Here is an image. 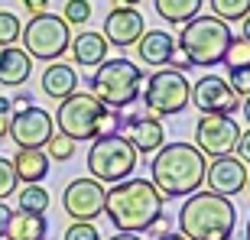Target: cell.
<instances>
[{
  "mask_svg": "<svg viewBox=\"0 0 250 240\" xmlns=\"http://www.w3.org/2000/svg\"><path fill=\"white\" fill-rule=\"evenodd\" d=\"M166 198L156 192L149 179H124L104 188V214L121 234H143L163 221Z\"/></svg>",
  "mask_w": 250,
  "mask_h": 240,
  "instance_id": "6da1fadb",
  "label": "cell"
},
{
  "mask_svg": "<svg viewBox=\"0 0 250 240\" xmlns=\"http://www.w3.org/2000/svg\"><path fill=\"white\" fill-rule=\"evenodd\" d=\"M205 169H208V159L198 153V146L176 140V143H163L153 153L149 182L156 185L163 198H182V195H195L205 185Z\"/></svg>",
  "mask_w": 250,
  "mask_h": 240,
  "instance_id": "7a4b0ae2",
  "label": "cell"
},
{
  "mask_svg": "<svg viewBox=\"0 0 250 240\" xmlns=\"http://www.w3.org/2000/svg\"><path fill=\"white\" fill-rule=\"evenodd\" d=\"M237 208L231 198L211 192H195L179 208V234L188 240H231Z\"/></svg>",
  "mask_w": 250,
  "mask_h": 240,
  "instance_id": "3957f363",
  "label": "cell"
},
{
  "mask_svg": "<svg viewBox=\"0 0 250 240\" xmlns=\"http://www.w3.org/2000/svg\"><path fill=\"white\" fill-rule=\"evenodd\" d=\"M231 26L228 23H221L218 17H198L188 20L186 26H182V33H179L176 46L179 52L186 56L188 65H198V68H211V65L224 62V52H228V46H231Z\"/></svg>",
  "mask_w": 250,
  "mask_h": 240,
  "instance_id": "277c9868",
  "label": "cell"
},
{
  "mask_svg": "<svg viewBox=\"0 0 250 240\" xmlns=\"http://www.w3.org/2000/svg\"><path fill=\"white\" fill-rule=\"evenodd\" d=\"M146 81L137 62L130 59H104L91 75V88L88 91L111 111H124L140 98V84Z\"/></svg>",
  "mask_w": 250,
  "mask_h": 240,
  "instance_id": "5b68a950",
  "label": "cell"
},
{
  "mask_svg": "<svg viewBox=\"0 0 250 240\" xmlns=\"http://www.w3.org/2000/svg\"><path fill=\"white\" fill-rule=\"evenodd\" d=\"M137 162H140V153L130 146V140L124 133L98 137L88 146V172L101 185H117L124 179H130Z\"/></svg>",
  "mask_w": 250,
  "mask_h": 240,
  "instance_id": "8992f818",
  "label": "cell"
},
{
  "mask_svg": "<svg viewBox=\"0 0 250 240\" xmlns=\"http://www.w3.org/2000/svg\"><path fill=\"white\" fill-rule=\"evenodd\" d=\"M23 39V52L29 59H39V62H56L68 52L72 46V26L65 23L56 13H39L23 26L20 33Z\"/></svg>",
  "mask_w": 250,
  "mask_h": 240,
  "instance_id": "52a82bcc",
  "label": "cell"
},
{
  "mask_svg": "<svg viewBox=\"0 0 250 240\" xmlns=\"http://www.w3.org/2000/svg\"><path fill=\"white\" fill-rule=\"evenodd\" d=\"M143 104L153 117H172L192 104V84L176 68H156L143 81Z\"/></svg>",
  "mask_w": 250,
  "mask_h": 240,
  "instance_id": "ba28073f",
  "label": "cell"
},
{
  "mask_svg": "<svg viewBox=\"0 0 250 240\" xmlns=\"http://www.w3.org/2000/svg\"><path fill=\"white\" fill-rule=\"evenodd\" d=\"M104 111H107V107H104L91 91H75V94H68L65 101H59L52 123L59 127L62 137L75 140V143L98 140V123H101Z\"/></svg>",
  "mask_w": 250,
  "mask_h": 240,
  "instance_id": "9c48e42d",
  "label": "cell"
},
{
  "mask_svg": "<svg viewBox=\"0 0 250 240\" xmlns=\"http://www.w3.org/2000/svg\"><path fill=\"white\" fill-rule=\"evenodd\" d=\"M241 140V127L234 117H221V114H202L195 123V146L202 156H234Z\"/></svg>",
  "mask_w": 250,
  "mask_h": 240,
  "instance_id": "30bf717a",
  "label": "cell"
},
{
  "mask_svg": "<svg viewBox=\"0 0 250 240\" xmlns=\"http://www.w3.org/2000/svg\"><path fill=\"white\" fill-rule=\"evenodd\" d=\"M62 208L72 221L94 224V218L104 214V185L88 179V176L72 179L62 192Z\"/></svg>",
  "mask_w": 250,
  "mask_h": 240,
  "instance_id": "8fae6325",
  "label": "cell"
},
{
  "mask_svg": "<svg viewBox=\"0 0 250 240\" xmlns=\"http://www.w3.org/2000/svg\"><path fill=\"white\" fill-rule=\"evenodd\" d=\"M52 133H56L52 114L36 107V104L26 107V111H17L10 117V140H13L20 149H42Z\"/></svg>",
  "mask_w": 250,
  "mask_h": 240,
  "instance_id": "7c38bea8",
  "label": "cell"
},
{
  "mask_svg": "<svg viewBox=\"0 0 250 240\" xmlns=\"http://www.w3.org/2000/svg\"><path fill=\"white\" fill-rule=\"evenodd\" d=\"M192 104L202 114H221V117H231L234 111H241V98L218 75H202L192 84Z\"/></svg>",
  "mask_w": 250,
  "mask_h": 240,
  "instance_id": "4fadbf2b",
  "label": "cell"
},
{
  "mask_svg": "<svg viewBox=\"0 0 250 240\" xmlns=\"http://www.w3.org/2000/svg\"><path fill=\"white\" fill-rule=\"evenodd\" d=\"M143 33H146V26H143V13H140L137 7H114L111 13L104 17L101 36L107 39V46L130 49V46L140 42Z\"/></svg>",
  "mask_w": 250,
  "mask_h": 240,
  "instance_id": "5bb4252c",
  "label": "cell"
},
{
  "mask_svg": "<svg viewBox=\"0 0 250 240\" xmlns=\"http://www.w3.org/2000/svg\"><path fill=\"white\" fill-rule=\"evenodd\" d=\"M247 166H244L237 156H218L208 162L205 169V185L211 195H221V198H231V195L244 192L247 185Z\"/></svg>",
  "mask_w": 250,
  "mask_h": 240,
  "instance_id": "9a60e30c",
  "label": "cell"
},
{
  "mask_svg": "<svg viewBox=\"0 0 250 240\" xmlns=\"http://www.w3.org/2000/svg\"><path fill=\"white\" fill-rule=\"evenodd\" d=\"M124 137L130 140V146L137 149L140 156H146V153H156L166 143V130H163L159 117H153V114H130L124 120Z\"/></svg>",
  "mask_w": 250,
  "mask_h": 240,
  "instance_id": "2e32d148",
  "label": "cell"
},
{
  "mask_svg": "<svg viewBox=\"0 0 250 240\" xmlns=\"http://www.w3.org/2000/svg\"><path fill=\"white\" fill-rule=\"evenodd\" d=\"M172 56H176V39H172V33H166V29H149V33H143V36H140V42H137V59L143 65H153V68H169Z\"/></svg>",
  "mask_w": 250,
  "mask_h": 240,
  "instance_id": "e0dca14e",
  "label": "cell"
},
{
  "mask_svg": "<svg viewBox=\"0 0 250 240\" xmlns=\"http://www.w3.org/2000/svg\"><path fill=\"white\" fill-rule=\"evenodd\" d=\"M39 84H42V94H46V98H52V101H65V98L75 94V88H78V75H75L72 65L49 62L46 72H42V78H39Z\"/></svg>",
  "mask_w": 250,
  "mask_h": 240,
  "instance_id": "ac0fdd59",
  "label": "cell"
},
{
  "mask_svg": "<svg viewBox=\"0 0 250 240\" xmlns=\"http://www.w3.org/2000/svg\"><path fill=\"white\" fill-rule=\"evenodd\" d=\"M10 166H13L17 182H23V185H39L49 176V156L42 149H17Z\"/></svg>",
  "mask_w": 250,
  "mask_h": 240,
  "instance_id": "d6986e66",
  "label": "cell"
},
{
  "mask_svg": "<svg viewBox=\"0 0 250 240\" xmlns=\"http://www.w3.org/2000/svg\"><path fill=\"white\" fill-rule=\"evenodd\" d=\"M33 75V59L17 46L0 49V84H10V88H20V84L29 81Z\"/></svg>",
  "mask_w": 250,
  "mask_h": 240,
  "instance_id": "ffe728a7",
  "label": "cell"
},
{
  "mask_svg": "<svg viewBox=\"0 0 250 240\" xmlns=\"http://www.w3.org/2000/svg\"><path fill=\"white\" fill-rule=\"evenodd\" d=\"M72 59L78 65H84V68H98V65L107 59V39L101 36V33H75L72 36Z\"/></svg>",
  "mask_w": 250,
  "mask_h": 240,
  "instance_id": "44dd1931",
  "label": "cell"
},
{
  "mask_svg": "<svg viewBox=\"0 0 250 240\" xmlns=\"http://www.w3.org/2000/svg\"><path fill=\"white\" fill-rule=\"evenodd\" d=\"M49 221L46 214H26V211H13L7 224V240H46Z\"/></svg>",
  "mask_w": 250,
  "mask_h": 240,
  "instance_id": "7402d4cb",
  "label": "cell"
},
{
  "mask_svg": "<svg viewBox=\"0 0 250 240\" xmlns=\"http://www.w3.org/2000/svg\"><path fill=\"white\" fill-rule=\"evenodd\" d=\"M205 0H153V7H156V13L166 23H172V26H186L188 20L198 17V10H202Z\"/></svg>",
  "mask_w": 250,
  "mask_h": 240,
  "instance_id": "603a6c76",
  "label": "cell"
},
{
  "mask_svg": "<svg viewBox=\"0 0 250 240\" xmlns=\"http://www.w3.org/2000/svg\"><path fill=\"white\" fill-rule=\"evenodd\" d=\"M208 7L221 23H244L250 17V0H208Z\"/></svg>",
  "mask_w": 250,
  "mask_h": 240,
  "instance_id": "cb8c5ba5",
  "label": "cell"
},
{
  "mask_svg": "<svg viewBox=\"0 0 250 240\" xmlns=\"http://www.w3.org/2000/svg\"><path fill=\"white\" fill-rule=\"evenodd\" d=\"M49 201H52V198H49V192L42 185H26V188H20V195H17L20 211H26V214H46Z\"/></svg>",
  "mask_w": 250,
  "mask_h": 240,
  "instance_id": "d4e9b609",
  "label": "cell"
},
{
  "mask_svg": "<svg viewBox=\"0 0 250 240\" xmlns=\"http://www.w3.org/2000/svg\"><path fill=\"white\" fill-rule=\"evenodd\" d=\"M75 149H78V143L68 137H62V133H52L49 137V143L42 146V153L49 156V162H68V159L75 156Z\"/></svg>",
  "mask_w": 250,
  "mask_h": 240,
  "instance_id": "484cf974",
  "label": "cell"
},
{
  "mask_svg": "<svg viewBox=\"0 0 250 240\" xmlns=\"http://www.w3.org/2000/svg\"><path fill=\"white\" fill-rule=\"evenodd\" d=\"M20 33H23V23H20V17H17V13H10V10H0V49L17 46Z\"/></svg>",
  "mask_w": 250,
  "mask_h": 240,
  "instance_id": "4316f807",
  "label": "cell"
},
{
  "mask_svg": "<svg viewBox=\"0 0 250 240\" xmlns=\"http://www.w3.org/2000/svg\"><path fill=\"white\" fill-rule=\"evenodd\" d=\"M224 65H228V68L250 65V42L244 36H231V46H228V52H224Z\"/></svg>",
  "mask_w": 250,
  "mask_h": 240,
  "instance_id": "83f0119b",
  "label": "cell"
},
{
  "mask_svg": "<svg viewBox=\"0 0 250 240\" xmlns=\"http://www.w3.org/2000/svg\"><path fill=\"white\" fill-rule=\"evenodd\" d=\"M62 20L68 26H84V23L91 20V3H88V0H68L62 7Z\"/></svg>",
  "mask_w": 250,
  "mask_h": 240,
  "instance_id": "f1b7e54d",
  "label": "cell"
},
{
  "mask_svg": "<svg viewBox=\"0 0 250 240\" xmlns=\"http://www.w3.org/2000/svg\"><path fill=\"white\" fill-rule=\"evenodd\" d=\"M228 84L237 98H250V65H241V68H228Z\"/></svg>",
  "mask_w": 250,
  "mask_h": 240,
  "instance_id": "f546056e",
  "label": "cell"
},
{
  "mask_svg": "<svg viewBox=\"0 0 250 240\" xmlns=\"http://www.w3.org/2000/svg\"><path fill=\"white\" fill-rule=\"evenodd\" d=\"M17 176H13V166H10L7 156H0V201L3 198H10V195L17 192Z\"/></svg>",
  "mask_w": 250,
  "mask_h": 240,
  "instance_id": "4dcf8cb0",
  "label": "cell"
},
{
  "mask_svg": "<svg viewBox=\"0 0 250 240\" xmlns=\"http://www.w3.org/2000/svg\"><path fill=\"white\" fill-rule=\"evenodd\" d=\"M62 240H101V234H98V227L94 224H82V221H72L68 227H65Z\"/></svg>",
  "mask_w": 250,
  "mask_h": 240,
  "instance_id": "1f68e13d",
  "label": "cell"
},
{
  "mask_svg": "<svg viewBox=\"0 0 250 240\" xmlns=\"http://www.w3.org/2000/svg\"><path fill=\"white\" fill-rule=\"evenodd\" d=\"M121 130V111H104V117H101V123H98V137H114Z\"/></svg>",
  "mask_w": 250,
  "mask_h": 240,
  "instance_id": "d6a6232c",
  "label": "cell"
},
{
  "mask_svg": "<svg viewBox=\"0 0 250 240\" xmlns=\"http://www.w3.org/2000/svg\"><path fill=\"white\" fill-rule=\"evenodd\" d=\"M234 153H237V159H241L244 166L250 162V130H244V133H241V140H237V149H234Z\"/></svg>",
  "mask_w": 250,
  "mask_h": 240,
  "instance_id": "836d02e7",
  "label": "cell"
},
{
  "mask_svg": "<svg viewBox=\"0 0 250 240\" xmlns=\"http://www.w3.org/2000/svg\"><path fill=\"white\" fill-rule=\"evenodd\" d=\"M23 7L33 13V17H39V13H46V7H49V0H20Z\"/></svg>",
  "mask_w": 250,
  "mask_h": 240,
  "instance_id": "e575fe53",
  "label": "cell"
},
{
  "mask_svg": "<svg viewBox=\"0 0 250 240\" xmlns=\"http://www.w3.org/2000/svg\"><path fill=\"white\" fill-rule=\"evenodd\" d=\"M26 107H33V98H29V94H17V98L10 101V111H26Z\"/></svg>",
  "mask_w": 250,
  "mask_h": 240,
  "instance_id": "d590c367",
  "label": "cell"
},
{
  "mask_svg": "<svg viewBox=\"0 0 250 240\" xmlns=\"http://www.w3.org/2000/svg\"><path fill=\"white\" fill-rule=\"evenodd\" d=\"M10 214H13V211H10L7 204L0 201V240H3V234H7V224H10Z\"/></svg>",
  "mask_w": 250,
  "mask_h": 240,
  "instance_id": "8d00e7d4",
  "label": "cell"
},
{
  "mask_svg": "<svg viewBox=\"0 0 250 240\" xmlns=\"http://www.w3.org/2000/svg\"><path fill=\"white\" fill-rule=\"evenodd\" d=\"M10 137V114H0V140Z\"/></svg>",
  "mask_w": 250,
  "mask_h": 240,
  "instance_id": "74e56055",
  "label": "cell"
},
{
  "mask_svg": "<svg viewBox=\"0 0 250 240\" xmlns=\"http://www.w3.org/2000/svg\"><path fill=\"white\" fill-rule=\"evenodd\" d=\"M111 240H143V237H140V234H121V231H117Z\"/></svg>",
  "mask_w": 250,
  "mask_h": 240,
  "instance_id": "f35d334b",
  "label": "cell"
},
{
  "mask_svg": "<svg viewBox=\"0 0 250 240\" xmlns=\"http://www.w3.org/2000/svg\"><path fill=\"white\" fill-rule=\"evenodd\" d=\"M143 0H114V7H140Z\"/></svg>",
  "mask_w": 250,
  "mask_h": 240,
  "instance_id": "ab89813d",
  "label": "cell"
},
{
  "mask_svg": "<svg viewBox=\"0 0 250 240\" xmlns=\"http://www.w3.org/2000/svg\"><path fill=\"white\" fill-rule=\"evenodd\" d=\"M0 114H10V98L7 94H0Z\"/></svg>",
  "mask_w": 250,
  "mask_h": 240,
  "instance_id": "60d3db41",
  "label": "cell"
},
{
  "mask_svg": "<svg viewBox=\"0 0 250 240\" xmlns=\"http://www.w3.org/2000/svg\"><path fill=\"white\" fill-rule=\"evenodd\" d=\"M159 240H188V237H182V234H159Z\"/></svg>",
  "mask_w": 250,
  "mask_h": 240,
  "instance_id": "b9f144b4",
  "label": "cell"
},
{
  "mask_svg": "<svg viewBox=\"0 0 250 240\" xmlns=\"http://www.w3.org/2000/svg\"><path fill=\"white\" fill-rule=\"evenodd\" d=\"M244 39H247V42H250V17L244 20Z\"/></svg>",
  "mask_w": 250,
  "mask_h": 240,
  "instance_id": "7bdbcfd3",
  "label": "cell"
},
{
  "mask_svg": "<svg viewBox=\"0 0 250 240\" xmlns=\"http://www.w3.org/2000/svg\"><path fill=\"white\" fill-rule=\"evenodd\" d=\"M244 117H247V123H250V98L244 101Z\"/></svg>",
  "mask_w": 250,
  "mask_h": 240,
  "instance_id": "ee69618b",
  "label": "cell"
},
{
  "mask_svg": "<svg viewBox=\"0 0 250 240\" xmlns=\"http://www.w3.org/2000/svg\"><path fill=\"white\" fill-rule=\"evenodd\" d=\"M247 240H250V218H247Z\"/></svg>",
  "mask_w": 250,
  "mask_h": 240,
  "instance_id": "f6af8a7d",
  "label": "cell"
},
{
  "mask_svg": "<svg viewBox=\"0 0 250 240\" xmlns=\"http://www.w3.org/2000/svg\"><path fill=\"white\" fill-rule=\"evenodd\" d=\"M247 192H250V176H247Z\"/></svg>",
  "mask_w": 250,
  "mask_h": 240,
  "instance_id": "bcb514c9",
  "label": "cell"
}]
</instances>
